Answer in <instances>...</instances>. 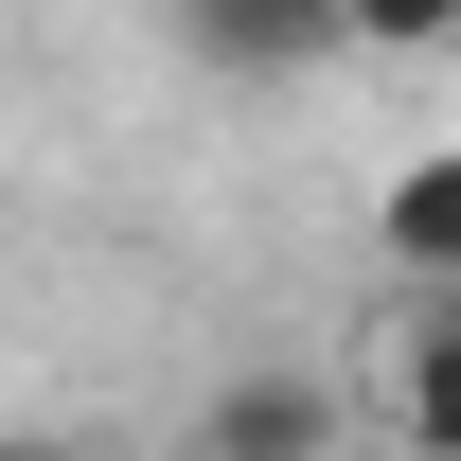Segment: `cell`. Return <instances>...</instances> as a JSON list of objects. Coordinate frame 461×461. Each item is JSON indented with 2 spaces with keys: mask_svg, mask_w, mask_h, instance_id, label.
Wrapping results in <instances>:
<instances>
[{
  "mask_svg": "<svg viewBox=\"0 0 461 461\" xmlns=\"http://www.w3.org/2000/svg\"><path fill=\"white\" fill-rule=\"evenodd\" d=\"M320 444H338V391L320 373H230L195 408V461H320Z\"/></svg>",
  "mask_w": 461,
  "mask_h": 461,
  "instance_id": "6da1fadb",
  "label": "cell"
},
{
  "mask_svg": "<svg viewBox=\"0 0 461 461\" xmlns=\"http://www.w3.org/2000/svg\"><path fill=\"white\" fill-rule=\"evenodd\" d=\"M195 18V54L213 71H302V54H338L355 36V0H177Z\"/></svg>",
  "mask_w": 461,
  "mask_h": 461,
  "instance_id": "7a4b0ae2",
  "label": "cell"
},
{
  "mask_svg": "<svg viewBox=\"0 0 461 461\" xmlns=\"http://www.w3.org/2000/svg\"><path fill=\"white\" fill-rule=\"evenodd\" d=\"M391 426H408V461H461V285L408 320V355H391Z\"/></svg>",
  "mask_w": 461,
  "mask_h": 461,
  "instance_id": "3957f363",
  "label": "cell"
},
{
  "mask_svg": "<svg viewBox=\"0 0 461 461\" xmlns=\"http://www.w3.org/2000/svg\"><path fill=\"white\" fill-rule=\"evenodd\" d=\"M373 230H391L408 285H461V160H408L391 195H373Z\"/></svg>",
  "mask_w": 461,
  "mask_h": 461,
  "instance_id": "277c9868",
  "label": "cell"
},
{
  "mask_svg": "<svg viewBox=\"0 0 461 461\" xmlns=\"http://www.w3.org/2000/svg\"><path fill=\"white\" fill-rule=\"evenodd\" d=\"M355 54H461V0H355Z\"/></svg>",
  "mask_w": 461,
  "mask_h": 461,
  "instance_id": "5b68a950",
  "label": "cell"
},
{
  "mask_svg": "<svg viewBox=\"0 0 461 461\" xmlns=\"http://www.w3.org/2000/svg\"><path fill=\"white\" fill-rule=\"evenodd\" d=\"M18 461H89V444H18Z\"/></svg>",
  "mask_w": 461,
  "mask_h": 461,
  "instance_id": "8992f818",
  "label": "cell"
}]
</instances>
